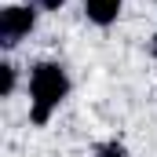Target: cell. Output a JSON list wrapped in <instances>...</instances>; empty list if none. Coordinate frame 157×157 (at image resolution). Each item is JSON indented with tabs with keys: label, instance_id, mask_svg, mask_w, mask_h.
Wrapping results in <instances>:
<instances>
[{
	"label": "cell",
	"instance_id": "obj_7",
	"mask_svg": "<svg viewBox=\"0 0 157 157\" xmlns=\"http://www.w3.org/2000/svg\"><path fill=\"white\" fill-rule=\"evenodd\" d=\"M146 55H150V59H157V33L146 40Z\"/></svg>",
	"mask_w": 157,
	"mask_h": 157
},
{
	"label": "cell",
	"instance_id": "obj_2",
	"mask_svg": "<svg viewBox=\"0 0 157 157\" xmlns=\"http://www.w3.org/2000/svg\"><path fill=\"white\" fill-rule=\"evenodd\" d=\"M37 29V7L33 4H7L0 11V48L11 51Z\"/></svg>",
	"mask_w": 157,
	"mask_h": 157
},
{
	"label": "cell",
	"instance_id": "obj_5",
	"mask_svg": "<svg viewBox=\"0 0 157 157\" xmlns=\"http://www.w3.org/2000/svg\"><path fill=\"white\" fill-rule=\"evenodd\" d=\"M95 157H132V154H128V146H124V143L110 139V143H102V146L95 150Z\"/></svg>",
	"mask_w": 157,
	"mask_h": 157
},
{
	"label": "cell",
	"instance_id": "obj_4",
	"mask_svg": "<svg viewBox=\"0 0 157 157\" xmlns=\"http://www.w3.org/2000/svg\"><path fill=\"white\" fill-rule=\"evenodd\" d=\"M15 88H18V66L11 59H4L0 62V99H11Z\"/></svg>",
	"mask_w": 157,
	"mask_h": 157
},
{
	"label": "cell",
	"instance_id": "obj_3",
	"mask_svg": "<svg viewBox=\"0 0 157 157\" xmlns=\"http://www.w3.org/2000/svg\"><path fill=\"white\" fill-rule=\"evenodd\" d=\"M80 7H84V18H88L91 26L106 29V26H113V22L121 18L124 0H80Z\"/></svg>",
	"mask_w": 157,
	"mask_h": 157
},
{
	"label": "cell",
	"instance_id": "obj_1",
	"mask_svg": "<svg viewBox=\"0 0 157 157\" xmlns=\"http://www.w3.org/2000/svg\"><path fill=\"white\" fill-rule=\"evenodd\" d=\"M70 73L62 62H51V59H40L29 66V124L44 128L51 113L66 102L70 95Z\"/></svg>",
	"mask_w": 157,
	"mask_h": 157
},
{
	"label": "cell",
	"instance_id": "obj_6",
	"mask_svg": "<svg viewBox=\"0 0 157 157\" xmlns=\"http://www.w3.org/2000/svg\"><path fill=\"white\" fill-rule=\"evenodd\" d=\"M37 11H59V7H66V0H29Z\"/></svg>",
	"mask_w": 157,
	"mask_h": 157
}]
</instances>
